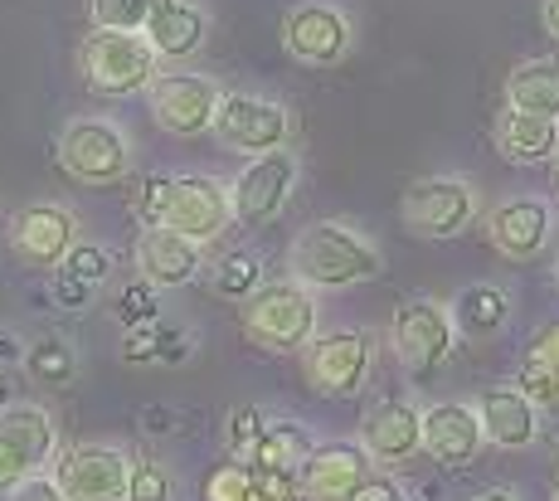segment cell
Here are the masks:
<instances>
[{
  "mask_svg": "<svg viewBox=\"0 0 559 501\" xmlns=\"http://www.w3.org/2000/svg\"><path fill=\"white\" fill-rule=\"evenodd\" d=\"M142 35L152 39V49H156L160 63L195 59L204 49V39H210V15H204L195 0H180V5H156Z\"/></svg>",
  "mask_w": 559,
  "mask_h": 501,
  "instance_id": "obj_22",
  "label": "cell"
},
{
  "mask_svg": "<svg viewBox=\"0 0 559 501\" xmlns=\"http://www.w3.org/2000/svg\"><path fill=\"white\" fill-rule=\"evenodd\" d=\"M15 356H20V341L10 332H0V366H5V360H15Z\"/></svg>",
  "mask_w": 559,
  "mask_h": 501,
  "instance_id": "obj_43",
  "label": "cell"
},
{
  "mask_svg": "<svg viewBox=\"0 0 559 501\" xmlns=\"http://www.w3.org/2000/svg\"><path fill=\"white\" fill-rule=\"evenodd\" d=\"M136 210L146 224H166L195 243L224 239V229L234 224L229 186H219L214 176H152L136 190Z\"/></svg>",
  "mask_w": 559,
  "mask_h": 501,
  "instance_id": "obj_2",
  "label": "cell"
},
{
  "mask_svg": "<svg viewBox=\"0 0 559 501\" xmlns=\"http://www.w3.org/2000/svg\"><path fill=\"white\" fill-rule=\"evenodd\" d=\"M317 448V439L302 429V424H293V419H267V429H263V439L253 443V453H249V463L253 467H263V473H277V477H293L297 482V473H302V463H307V453Z\"/></svg>",
  "mask_w": 559,
  "mask_h": 501,
  "instance_id": "obj_26",
  "label": "cell"
},
{
  "mask_svg": "<svg viewBox=\"0 0 559 501\" xmlns=\"http://www.w3.org/2000/svg\"><path fill=\"white\" fill-rule=\"evenodd\" d=\"M477 215L481 200L467 176H424L400 200L404 229L418 234V239H457V234H467L477 224Z\"/></svg>",
  "mask_w": 559,
  "mask_h": 501,
  "instance_id": "obj_6",
  "label": "cell"
},
{
  "mask_svg": "<svg viewBox=\"0 0 559 501\" xmlns=\"http://www.w3.org/2000/svg\"><path fill=\"white\" fill-rule=\"evenodd\" d=\"M210 283H214V293L229 297V302H249L258 287L267 283V278H263V259H258V253H249V249L229 253V259L214 263Z\"/></svg>",
  "mask_w": 559,
  "mask_h": 501,
  "instance_id": "obj_28",
  "label": "cell"
},
{
  "mask_svg": "<svg viewBox=\"0 0 559 501\" xmlns=\"http://www.w3.org/2000/svg\"><path fill=\"white\" fill-rule=\"evenodd\" d=\"M53 156L79 186H117L132 170V136L112 117H73L53 142Z\"/></svg>",
  "mask_w": 559,
  "mask_h": 501,
  "instance_id": "obj_5",
  "label": "cell"
},
{
  "mask_svg": "<svg viewBox=\"0 0 559 501\" xmlns=\"http://www.w3.org/2000/svg\"><path fill=\"white\" fill-rule=\"evenodd\" d=\"M156 5H180V0H156Z\"/></svg>",
  "mask_w": 559,
  "mask_h": 501,
  "instance_id": "obj_46",
  "label": "cell"
},
{
  "mask_svg": "<svg viewBox=\"0 0 559 501\" xmlns=\"http://www.w3.org/2000/svg\"><path fill=\"white\" fill-rule=\"evenodd\" d=\"M200 269H204V243L166 229V224H146L136 234V273L152 287H186L200 278Z\"/></svg>",
  "mask_w": 559,
  "mask_h": 501,
  "instance_id": "obj_20",
  "label": "cell"
},
{
  "mask_svg": "<svg viewBox=\"0 0 559 501\" xmlns=\"http://www.w3.org/2000/svg\"><path fill=\"white\" fill-rule=\"evenodd\" d=\"M263 429H267V414L258 409V404H239V409L229 414V429H224V439H229L234 457H249L253 443L263 439Z\"/></svg>",
  "mask_w": 559,
  "mask_h": 501,
  "instance_id": "obj_36",
  "label": "cell"
},
{
  "mask_svg": "<svg viewBox=\"0 0 559 501\" xmlns=\"http://www.w3.org/2000/svg\"><path fill=\"white\" fill-rule=\"evenodd\" d=\"M73 243H79V215L59 200H35L10 219V249L29 269H59Z\"/></svg>",
  "mask_w": 559,
  "mask_h": 501,
  "instance_id": "obj_16",
  "label": "cell"
},
{
  "mask_svg": "<svg viewBox=\"0 0 559 501\" xmlns=\"http://www.w3.org/2000/svg\"><path fill=\"white\" fill-rule=\"evenodd\" d=\"M531 360H540V366L559 370V322H545L540 332L531 336V350H525Z\"/></svg>",
  "mask_w": 559,
  "mask_h": 501,
  "instance_id": "obj_38",
  "label": "cell"
},
{
  "mask_svg": "<svg viewBox=\"0 0 559 501\" xmlns=\"http://www.w3.org/2000/svg\"><path fill=\"white\" fill-rule=\"evenodd\" d=\"M190 350L186 332H176V326H132V332L122 336V360H136V366H146V360H180Z\"/></svg>",
  "mask_w": 559,
  "mask_h": 501,
  "instance_id": "obj_27",
  "label": "cell"
},
{
  "mask_svg": "<svg viewBox=\"0 0 559 501\" xmlns=\"http://www.w3.org/2000/svg\"><path fill=\"white\" fill-rule=\"evenodd\" d=\"M156 0H88V15L98 29H146Z\"/></svg>",
  "mask_w": 559,
  "mask_h": 501,
  "instance_id": "obj_31",
  "label": "cell"
},
{
  "mask_svg": "<svg viewBox=\"0 0 559 501\" xmlns=\"http://www.w3.org/2000/svg\"><path fill=\"white\" fill-rule=\"evenodd\" d=\"M156 293L160 287H152V283H132V287H122V297H117V322L132 332V326H152V322H160V302H156Z\"/></svg>",
  "mask_w": 559,
  "mask_h": 501,
  "instance_id": "obj_34",
  "label": "cell"
},
{
  "mask_svg": "<svg viewBox=\"0 0 559 501\" xmlns=\"http://www.w3.org/2000/svg\"><path fill=\"white\" fill-rule=\"evenodd\" d=\"M467 501H521L511 492V487H487V492H477V497H467Z\"/></svg>",
  "mask_w": 559,
  "mask_h": 501,
  "instance_id": "obj_42",
  "label": "cell"
},
{
  "mask_svg": "<svg viewBox=\"0 0 559 501\" xmlns=\"http://www.w3.org/2000/svg\"><path fill=\"white\" fill-rule=\"evenodd\" d=\"M550 273H555V287H559V253H555V269Z\"/></svg>",
  "mask_w": 559,
  "mask_h": 501,
  "instance_id": "obj_45",
  "label": "cell"
},
{
  "mask_svg": "<svg viewBox=\"0 0 559 501\" xmlns=\"http://www.w3.org/2000/svg\"><path fill=\"white\" fill-rule=\"evenodd\" d=\"M370 473H374V463L360 448V439L356 443L331 439V443H317L307 453L302 473H297V487H302L307 501H350Z\"/></svg>",
  "mask_w": 559,
  "mask_h": 501,
  "instance_id": "obj_17",
  "label": "cell"
},
{
  "mask_svg": "<svg viewBox=\"0 0 559 501\" xmlns=\"http://www.w3.org/2000/svg\"><path fill=\"white\" fill-rule=\"evenodd\" d=\"M287 269H293V278L307 283L311 293H346V287L380 278L384 259L370 234L350 229V224H341V219H321V224H307L293 239Z\"/></svg>",
  "mask_w": 559,
  "mask_h": 501,
  "instance_id": "obj_1",
  "label": "cell"
},
{
  "mask_svg": "<svg viewBox=\"0 0 559 501\" xmlns=\"http://www.w3.org/2000/svg\"><path fill=\"white\" fill-rule=\"evenodd\" d=\"M59 453V429L45 404L10 399L0 409V492H15L35 473H45Z\"/></svg>",
  "mask_w": 559,
  "mask_h": 501,
  "instance_id": "obj_8",
  "label": "cell"
},
{
  "mask_svg": "<svg viewBox=\"0 0 559 501\" xmlns=\"http://www.w3.org/2000/svg\"><path fill=\"white\" fill-rule=\"evenodd\" d=\"M79 73L103 98H132V93L152 88V79L160 73V59L142 29H98L93 25L79 45Z\"/></svg>",
  "mask_w": 559,
  "mask_h": 501,
  "instance_id": "obj_3",
  "label": "cell"
},
{
  "mask_svg": "<svg viewBox=\"0 0 559 501\" xmlns=\"http://www.w3.org/2000/svg\"><path fill=\"white\" fill-rule=\"evenodd\" d=\"M219 98H224L219 83L204 79V73H186V69L156 73L152 88H146V103H152L156 127H160V132H170V136H180V142L214 132Z\"/></svg>",
  "mask_w": 559,
  "mask_h": 501,
  "instance_id": "obj_12",
  "label": "cell"
},
{
  "mask_svg": "<svg viewBox=\"0 0 559 501\" xmlns=\"http://www.w3.org/2000/svg\"><path fill=\"white\" fill-rule=\"evenodd\" d=\"M249 477H253V463L229 457V463H219L204 477V501H249Z\"/></svg>",
  "mask_w": 559,
  "mask_h": 501,
  "instance_id": "obj_32",
  "label": "cell"
},
{
  "mask_svg": "<svg viewBox=\"0 0 559 501\" xmlns=\"http://www.w3.org/2000/svg\"><path fill=\"white\" fill-rule=\"evenodd\" d=\"M390 336H394V356H400V366L414 380H428L433 370H443L457 346L453 312H448L438 297H404V302L394 307Z\"/></svg>",
  "mask_w": 559,
  "mask_h": 501,
  "instance_id": "obj_7",
  "label": "cell"
},
{
  "mask_svg": "<svg viewBox=\"0 0 559 501\" xmlns=\"http://www.w3.org/2000/svg\"><path fill=\"white\" fill-rule=\"evenodd\" d=\"M243 336L263 350H277V356L302 350L317 336V293L297 278L263 283L243 302Z\"/></svg>",
  "mask_w": 559,
  "mask_h": 501,
  "instance_id": "obj_4",
  "label": "cell"
},
{
  "mask_svg": "<svg viewBox=\"0 0 559 501\" xmlns=\"http://www.w3.org/2000/svg\"><path fill=\"white\" fill-rule=\"evenodd\" d=\"M25 370L35 380H45V385H63V380L79 375V356H73V346L63 336H45L25 350Z\"/></svg>",
  "mask_w": 559,
  "mask_h": 501,
  "instance_id": "obj_29",
  "label": "cell"
},
{
  "mask_svg": "<svg viewBox=\"0 0 559 501\" xmlns=\"http://www.w3.org/2000/svg\"><path fill=\"white\" fill-rule=\"evenodd\" d=\"M521 390L531 394V404L540 414H559V370H550V366H540V360L525 356L521 360Z\"/></svg>",
  "mask_w": 559,
  "mask_h": 501,
  "instance_id": "obj_35",
  "label": "cell"
},
{
  "mask_svg": "<svg viewBox=\"0 0 559 501\" xmlns=\"http://www.w3.org/2000/svg\"><path fill=\"white\" fill-rule=\"evenodd\" d=\"M453 326H457V336H472V341H487V336H497L501 326H507V317H511V297L501 293L497 283H472V287H462V293L453 297Z\"/></svg>",
  "mask_w": 559,
  "mask_h": 501,
  "instance_id": "obj_25",
  "label": "cell"
},
{
  "mask_svg": "<svg viewBox=\"0 0 559 501\" xmlns=\"http://www.w3.org/2000/svg\"><path fill=\"white\" fill-rule=\"evenodd\" d=\"M360 448L370 453V463H380V467L408 463L414 453H424V409L408 399H384L380 409L365 414Z\"/></svg>",
  "mask_w": 559,
  "mask_h": 501,
  "instance_id": "obj_19",
  "label": "cell"
},
{
  "mask_svg": "<svg viewBox=\"0 0 559 501\" xmlns=\"http://www.w3.org/2000/svg\"><path fill=\"white\" fill-rule=\"evenodd\" d=\"M49 473L69 501H127L132 453L117 443H73L53 453Z\"/></svg>",
  "mask_w": 559,
  "mask_h": 501,
  "instance_id": "obj_9",
  "label": "cell"
},
{
  "mask_svg": "<svg viewBox=\"0 0 559 501\" xmlns=\"http://www.w3.org/2000/svg\"><path fill=\"white\" fill-rule=\"evenodd\" d=\"M293 186H297L293 146H277L267 156H249V166L229 186L234 224H273L287 210V200H293Z\"/></svg>",
  "mask_w": 559,
  "mask_h": 501,
  "instance_id": "obj_14",
  "label": "cell"
},
{
  "mask_svg": "<svg viewBox=\"0 0 559 501\" xmlns=\"http://www.w3.org/2000/svg\"><path fill=\"white\" fill-rule=\"evenodd\" d=\"M293 136V112L277 98H258V93H224L219 112H214V142L243 156H267L287 146Z\"/></svg>",
  "mask_w": 559,
  "mask_h": 501,
  "instance_id": "obj_11",
  "label": "cell"
},
{
  "mask_svg": "<svg viewBox=\"0 0 559 501\" xmlns=\"http://www.w3.org/2000/svg\"><path fill=\"white\" fill-rule=\"evenodd\" d=\"M487 239L507 263H531L550 249L555 239V205L545 195H511L491 205L487 215Z\"/></svg>",
  "mask_w": 559,
  "mask_h": 501,
  "instance_id": "obj_15",
  "label": "cell"
},
{
  "mask_svg": "<svg viewBox=\"0 0 559 501\" xmlns=\"http://www.w3.org/2000/svg\"><path fill=\"white\" fill-rule=\"evenodd\" d=\"M350 39H356L350 15L331 0H302L283 20V49L302 69H336L350 55Z\"/></svg>",
  "mask_w": 559,
  "mask_h": 501,
  "instance_id": "obj_13",
  "label": "cell"
},
{
  "mask_svg": "<svg viewBox=\"0 0 559 501\" xmlns=\"http://www.w3.org/2000/svg\"><path fill=\"white\" fill-rule=\"evenodd\" d=\"M49 297H53V307H59V312H88V307H93V283L73 278V273H63V269H53Z\"/></svg>",
  "mask_w": 559,
  "mask_h": 501,
  "instance_id": "obj_37",
  "label": "cell"
},
{
  "mask_svg": "<svg viewBox=\"0 0 559 501\" xmlns=\"http://www.w3.org/2000/svg\"><path fill=\"white\" fill-rule=\"evenodd\" d=\"M507 108L515 112H535V117H555L559 122V59H521L507 73Z\"/></svg>",
  "mask_w": 559,
  "mask_h": 501,
  "instance_id": "obj_24",
  "label": "cell"
},
{
  "mask_svg": "<svg viewBox=\"0 0 559 501\" xmlns=\"http://www.w3.org/2000/svg\"><path fill=\"white\" fill-rule=\"evenodd\" d=\"M404 497H408V492H404L400 482H394V477L370 473V477H365V482H360V492L350 497V501H404Z\"/></svg>",
  "mask_w": 559,
  "mask_h": 501,
  "instance_id": "obj_40",
  "label": "cell"
},
{
  "mask_svg": "<svg viewBox=\"0 0 559 501\" xmlns=\"http://www.w3.org/2000/svg\"><path fill=\"white\" fill-rule=\"evenodd\" d=\"M302 360H307V385L317 390L321 399H350V394H360L365 380H370L374 341H370V332L341 326V332L311 336L302 346Z\"/></svg>",
  "mask_w": 559,
  "mask_h": 501,
  "instance_id": "obj_10",
  "label": "cell"
},
{
  "mask_svg": "<svg viewBox=\"0 0 559 501\" xmlns=\"http://www.w3.org/2000/svg\"><path fill=\"white\" fill-rule=\"evenodd\" d=\"M10 501H69L59 492V482H53V473H35L29 482H20L15 492H10Z\"/></svg>",
  "mask_w": 559,
  "mask_h": 501,
  "instance_id": "obj_39",
  "label": "cell"
},
{
  "mask_svg": "<svg viewBox=\"0 0 559 501\" xmlns=\"http://www.w3.org/2000/svg\"><path fill=\"white\" fill-rule=\"evenodd\" d=\"M491 142H497V152L511 166H545L559 156V122L555 117L507 108L497 117V127H491Z\"/></svg>",
  "mask_w": 559,
  "mask_h": 501,
  "instance_id": "obj_23",
  "label": "cell"
},
{
  "mask_svg": "<svg viewBox=\"0 0 559 501\" xmlns=\"http://www.w3.org/2000/svg\"><path fill=\"white\" fill-rule=\"evenodd\" d=\"M127 501H176V477L156 457H132V482H127Z\"/></svg>",
  "mask_w": 559,
  "mask_h": 501,
  "instance_id": "obj_30",
  "label": "cell"
},
{
  "mask_svg": "<svg viewBox=\"0 0 559 501\" xmlns=\"http://www.w3.org/2000/svg\"><path fill=\"white\" fill-rule=\"evenodd\" d=\"M477 414H481V433L487 448L497 453H521L540 439V409L531 404V394L521 385H491L477 394Z\"/></svg>",
  "mask_w": 559,
  "mask_h": 501,
  "instance_id": "obj_21",
  "label": "cell"
},
{
  "mask_svg": "<svg viewBox=\"0 0 559 501\" xmlns=\"http://www.w3.org/2000/svg\"><path fill=\"white\" fill-rule=\"evenodd\" d=\"M146 429H156V433L170 429V414L166 409H146Z\"/></svg>",
  "mask_w": 559,
  "mask_h": 501,
  "instance_id": "obj_44",
  "label": "cell"
},
{
  "mask_svg": "<svg viewBox=\"0 0 559 501\" xmlns=\"http://www.w3.org/2000/svg\"><path fill=\"white\" fill-rule=\"evenodd\" d=\"M540 20H545V29H550V35L559 39V0H545V5H540Z\"/></svg>",
  "mask_w": 559,
  "mask_h": 501,
  "instance_id": "obj_41",
  "label": "cell"
},
{
  "mask_svg": "<svg viewBox=\"0 0 559 501\" xmlns=\"http://www.w3.org/2000/svg\"><path fill=\"white\" fill-rule=\"evenodd\" d=\"M59 269H63V273H73V278H83V283L98 287V283L112 278V253H107L103 243H93V239H79V243L69 249V259L59 263Z\"/></svg>",
  "mask_w": 559,
  "mask_h": 501,
  "instance_id": "obj_33",
  "label": "cell"
},
{
  "mask_svg": "<svg viewBox=\"0 0 559 501\" xmlns=\"http://www.w3.org/2000/svg\"><path fill=\"white\" fill-rule=\"evenodd\" d=\"M555 501H559V477H555Z\"/></svg>",
  "mask_w": 559,
  "mask_h": 501,
  "instance_id": "obj_47",
  "label": "cell"
},
{
  "mask_svg": "<svg viewBox=\"0 0 559 501\" xmlns=\"http://www.w3.org/2000/svg\"><path fill=\"white\" fill-rule=\"evenodd\" d=\"M424 453L438 467H472L487 453V433H481L477 404L438 399L424 409Z\"/></svg>",
  "mask_w": 559,
  "mask_h": 501,
  "instance_id": "obj_18",
  "label": "cell"
}]
</instances>
